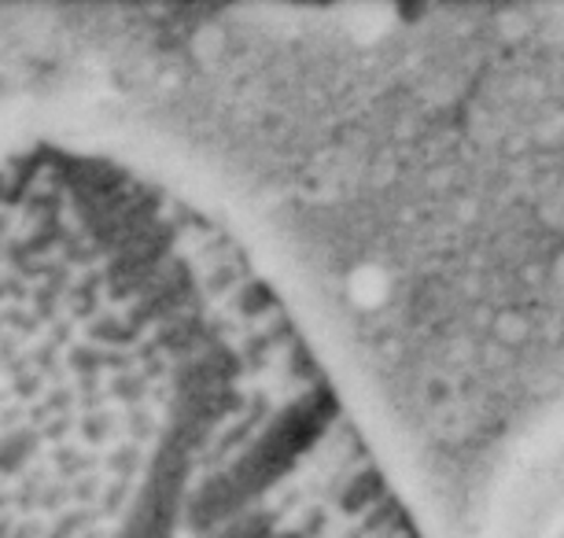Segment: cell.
<instances>
[{
	"label": "cell",
	"instance_id": "obj_1",
	"mask_svg": "<svg viewBox=\"0 0 564 538\" xmlns=\"http://www.w3.org/2000/svg\"><path fill=\"white\" fill-rule=\"evenodd\" d=\"M506 538H564V491L539 513H531L528 520H520Z\"/></svg>",
	"mask_w": 564,
	"mask_h": 538
}]
</instances>
